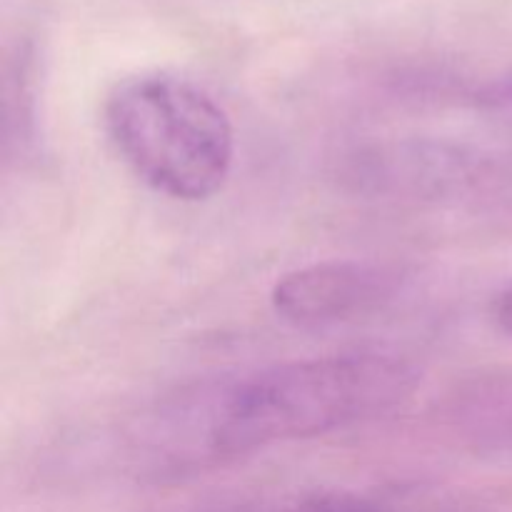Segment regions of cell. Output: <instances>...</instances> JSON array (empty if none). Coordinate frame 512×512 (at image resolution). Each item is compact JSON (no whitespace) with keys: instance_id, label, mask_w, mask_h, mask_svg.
Wrapping results in <instances>:
<instances>
[{"instance_id":"obj_1","label":"cell","mask_w":512,"mask_h":512,"mask_svg":"<svg viewBox=\"0 0 512 512\" xmlns=\"http://www.w3.org/2000/svg\"><path fill=\"white\" fill-rule=\"evenodd\" d=\"M420 370L390 353L295 360L200 390L205 460H230L293 440L318 438L403 408Z\"/></svg>"},{"instance_id":"obj_2","label":"cell","mask_w":512,"mask_h":512,"mask_svg":"<svg viewBox=\"0 0 512 512\" xmlns=\"http://www.w3.org/2000/svg\"><path fill=\"white\" fill-rule=\"evenodd\" d=\"M103 123L123 163L170 200L213 198L233 170L235 130L228 113L180 75L138 73L115 83Z\"/></svg>"},{"instance_id":"obj_3","label":"cell","mask_w":512,"mask_h":512,"mask_svg":"<svg viewBox=\"0 0 512 512\" xmlns=\"http://www.w3.org/2000/svg\"><path fill=\"white\" fill-rule=\"evenodd\" d=\"M508 158L445 138H400L375 143L345 160L353 190L383 200L443 203L480 193L508 173Z\"/></svg>"},{"instance_id":"obj_4","label":"cell","mask_w":512,"mask_h":512,"mask_svg":"<svg viewBox=\"0 0 512 512\" xmlns=\"http://www.w3.org/2000/svg\"><path fill=\"white\" fill-rule=\"evenodd\" d=\"M405 285V270L380 260H323L290 270L270 293L283 323L325 330L355 323L388 308Z\"/></svg>"},{"instance_id":"obj_5","label":"cell","mask_w":512,"mask_h":512,"mask_svg":"<svg viewBox=\"0 0 512 512\" xmlns=\"http://www.w3.org/2000/svg\"><path fill=\"white\" fill-rule=\"evenodd\" d=\"M3 95L5 153H10V150L25 153L35 143L33 63H30V55L25 50H20L18 60L5 70Z\"/></svg>"},{"instance_id":"obj_6","label":"cell","mask_w":512,"mask_h":512,"mask_svg":"<svg viewBox=\"0 0 512 512\" xmlns=\"http://www.w3.org/2000/svg\"><path fill=\"white\" fill-rule=\"evenodd\" d=\"M465 418L480 445L512 450V378L485 385L470 395Z\"/></svg>"},{"instance_id":"obj_7","label":"cell","mask_w":512,"mask_h":512,"mask_svg":"<svg viewBox=\"0 0 512 512\" xmlns=\"http://www.w3.org/2000/svg\"><path fill=\"white\" fill-rule=\"evenodd\" d=\"M253 512H390L385 505L363 498L355 493H313L303 498L288 500L275 508H263Z\"/></svg>"},{"instance_id":"obj_8","label":"cell","mask_w":512,"mask_h":512,"mask_svg":"<svg viewBox=\"0 0 512 512\" xmlns=\"http://www.w3.org/2000/svg\"><path fill=\"white\" fill-rule=\"evenodd\" d=\"M473 98L478 100L480 105H493V108L512 105V68L505 70L498 78H490L485 85H480L473 93Z\"/></svg>"},{"instance_id":"obj_9","label":"cell","mask_w":512,"mask_h":512,"mask_svg":"<svg viewBox=\"0 0 512 512\" xmlns=\"http://www.w3.org/2000/svg\"><path fill=\"white\" fill-rule=\"evenodd\" d=\"M495 318L508 333H512V283L500 293L498 303H495Z\"/></svg>"},{"instance_id":"obj_10","label":"cell","mask_w":512,"mask_h":512,"mask_svg":"<svg viewBox=\"0 0 512 512\" xmlns=\"http://www.w3.org/2000/svg\"><path fill=\"white\" fill-rule=\"evenodd\" d=\"M510 163H512V158H510Z\"/></svg>"}]
</instances>
